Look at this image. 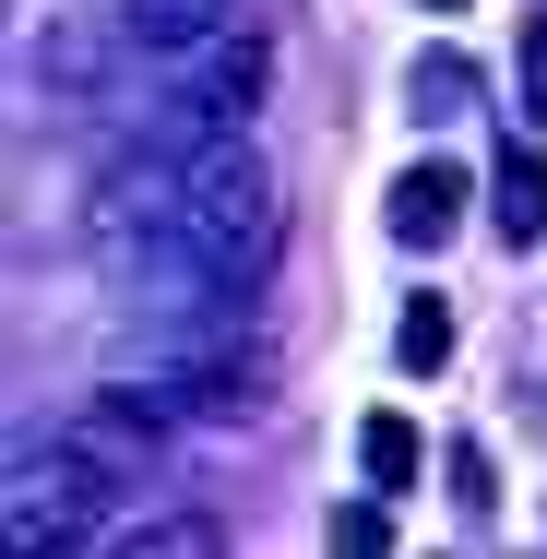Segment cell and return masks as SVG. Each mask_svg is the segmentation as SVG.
I'll use <instances>...</instances> for the list:
<instances>
[{
	"mask_svg": "<svg viewBox=\"0 0 547 559\" xmlns=\"http://www.w3.org/2000/svg\"><path fill=\"white\" fill-rule=\"evenodd\" d=\"M226 12H238V0H119V36H131V48H155V60H191Z\"/></svg>",
	"mask_w": 547,
	"mask_h": 559,
	"instance_id": "3957f363",
	"label": "cell"
},
{
	"mask_svg": "<svg viewBox=\"0 0 547 559\" xmlns=\"http://www.w3.org/2000/svg\"><path fill=\"white\" fill-rule=\"evenodd\" d=\"M393 357H405V369H440V357H452V310L417 298V310H405V334H393Z\"/></svg>",
	"mask_w": 547,
	"mask_h": 559,
	"instance_id": "ba28073f",
	"label": "cell"
},
{
	"mask_svg": "<svg viewBox=\"0 0 547 559\" xmlns=\"http://www.w3.org/2000/svg\"><path fill=\"white\" fill-rule=\"evenodd\" d=\"M440 12H464V0H440Z\"/></svg>",
	"mask_w": 547,
	"mask_h": 559,
	"instance_id": "8fae6325",
	"label": "cell"
},
{
	"mask_svg": "<svg viewBox=\"0 0 547 559\" xmlns=\"http://www.w3.org/2000/svg\"><path fill=\"white\" fill-rule=\"evenodd\" d=\"M488 191H500V203H488V215H500V238H512V250H536V238H547V167L524 155V143H512Z\"/></svg>",
	"mask_w": 547,
	"mask_h": 559,
	"instance_id": "277c9868",
	"label": "cell"
},
{
	"mask_svg": "<svg viewBox=\"0 0 547 559\" xmlns=\"http://www.w3.org/2000/svg\"><path fill=\"white\" fill-rule=\"evenodd\" d=\"M357 464H369V488H417V429L405 417H369L357 429Z\"/></svg>",
	"mask_w": 547,
	"mask_h": 559,
	"instance_id": "8992f818",
	"label": "cell"
},
{
	"mask_svg": "<svg viewBox=\"0 0 547 559\" xmlns=\"http://www.w3.org/2000/svg\"><path fill=\"white\" fill-rule=\"evenodd\" d=\"M333 548H393V524H381V512L357 500V512H333Z\"/></svg>",
	"mask_w": 547,
	"mask_h": 559,
	"instance_id": "30bf717a",
	"label": "cell"
},
{
	"mask_svg": "<svg viewBox=\"0 0 547 559\" xmlns=\"http://www.w3.org/2000/svg\"><path fill=\"white\" fill-rule=\"evenodd\" d=\"M452 512H464L476 536H488V512H500V476H488V452H476V441H452Z\"/></svg>",
	"mask_w": 547,
	"mask_h": 559,
	"instance_id": "52a82bcc",
	"label": "cell"
},
{
	"mask_svg": "<svg viewBox=\"0 0 547 559\" xmlns=\"http://www.w3.org/2000/svg\"><path fill=\"white\" fill-rule=\"evenodd\" d=\"M524 119H547V12L524 24Z\"/></svg>",
	"mask_w": 547,
	"mask_h": 559,
	"instance_id": "9c48e42d",
	"label": "cell"
},
{
	"mask_svg": "<svg viewBox=\"0 0 547 559\" xmlns=\"http://www.w3.org/2000/svg\"><path fill=\"white\" fill-rule=\"evenodd\" d=\"M405 96H417V119H464V108H476V60L417 48V60H405Z\"/></svg>",
	"mask_w": 547,
	"mask_h": 559,
	"instance_id": "5b68a950",
	"label": "cell"
},
{
	"mask_svg": "<svg viewBox=\"0 0 547 559\" xmlns=\"http://www.w3.org/2000/svg\"><path fill=\"white\" fill-rule=\"evenodd\" d=\"M119 488H143V476L108 464L96 441H72V429L48 441V464H36V441H24V452H12V548H24V559H36V548H72Z\"/></svg>",
	"mask_w": 547,
	"mask_h": 559,
	"instance_id": "6da1fadb",
	"label": "cell"
},
{
	"mask_svg": "<svg viewBox=\"0 0 547 559\" xmlns=\"http://www.w3.org/2000/svg\"><path fill=\"white\" fill-rule=\"evenodd\" d=\"M452 226H464V167H405V179H393V238H405V250H440V238H452Z\"/></svg>",
	"mask_w": 547,
	"mask_h": 559,
	"instance_id": "7a4b0ae2",
	"label": "cell"
}]
</instances>
